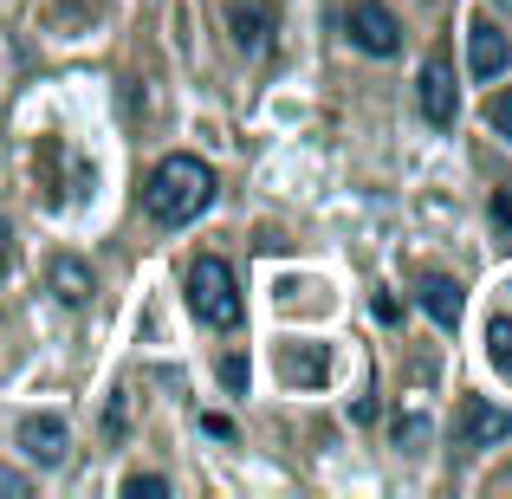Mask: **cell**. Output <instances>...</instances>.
Returning a JSON list of instances; mask_svg holds the SVG:
<instances>
[{
  "mask_svg": "<svg viewBox=\"0 0 512 499\" xmlns=\"http://www.w3.org/2000/svg\"><path fill=\"white\" fill-rule=\"evenodd\" d=\"M208 201H214V169L201 163V156H163V163L150 169V182H143V208L163 227L195 221Z\"/></svg>",
  "mask_w": 512,
  "mask_h": 499,
  "instance_id": "cell-1",
  "label": "cell"
},
{
  "mask_svg": "<svg viewBox=\"0 0 512 499\" xmlns=\"http://www.w3.org/2000/svg\"><path fill=\"white\" fill-rule=\"evenodd\" d=\"M188 312H195L201 325H214V331H234V325H240V312H247V305H240V279H234V266L214 260V253L188 266Z\"/></svg>",
  "mask_w": 512,
  "mask_h": 499,
  "instance_id": "cell-2",
  "label": "cell"
},
{
  "mask_svg": "<svg viewBox=\"0 0 512 499\" xmlns=\"http://www.w3.org/2000/svg\"><path fill=\"white\" fill-rule=\"evenodd\" d=\"M422 441H428V422H422V415L396 422V448H402V454H422Z\"/></svg>",
  "mask_w": 512,
  "mask_h": 499,
  "instance_id": "cell-13",
  "label": "cell"
},
{
  "mask_svg": "<svg viewBox=\"0 0 512 499\" xmlns=\"http://www.w3.org/2000/svg\"><path fill=\"white\" fill-rule=\"evenodd\" d=\"M52 292H59L65 305H91V266L85 260H72V253H59V260H52Z\"/></svg>",
  "mask_w": 512,
  "mask_h": 499,
  "instance_id": "cell-10",
  "label": "cell"
},
{
  "mask_svg": "<svg viewBox=\"0 0 512 499\" xmlns=\"http://www.w3.org/2000/svg\"><path fill=\"white\" fill-rule=\"evenodd\" d=\"M506 59H512V46H506V33L493 20H474V26H467V72H474V78H500Z\"/></svg>",
  "mask_w": 512,
  "mask_h": 499,
  "instance_id": "cell-6",
  "label": "cell"
},
{
  "mask_svg": "<svg viewBox=\"0 0 512 499\" xmlns=\"http://www.w3.org/2000/svg\"><path fill=\"white\" fill-rule=\"evenodd\" d=\"M487 357L512 376V318H493V325H487Z\"/></svg>",
  "mask_w": 512,
  "mask_h": 499,
  "instance_id": "cell-12",
  "label": "cell"
},
{
  "mask_svg": "<svg viewBox=\"0 0 512 499\" xmlns=\"http://www.w3.org/2000/svg\"><path fill=\"white\" fill-rule=\"evenodd\" d=\"M221 383L227 389H247V357H221Z\"/></svg>",
  "mask_w": 512,
  "mask_h": 499,
  "instance_id": "cell-17",
  "label": "cell"
},
{
  "mask_svg": "<svg viewBox=\"0 0 512 499\" xmlns=\"http://www.w3.org/2000/svg\"><path fill=\"white\" fill-rule=\"evenodd\" d=\"M415 98H422V117H428L435 130L454 124V111H461V91H454V65L441 59V52L422 65V85H415Z\"/></svg>",
  "mask_w": 512,
  "mask_h": 499,
  "instance_id": "cell-5",
  "label": "cell"
},
{
  "mask_svg": "<svg viewBox=\"0 0 512 499\" xmlns=\"http://www.w3.org/2000/svg\"><path fill=\"white\" fill-rule=\"evenodd\" d=\"M506 435H512V415H506V409H493L487 396H467V402H461V428H454V448H461V454L500 448Z\"/></svg>",
  "mask_w": 512,
  "mask_h": 499,
  "instance_id": "cell-4",
  "label": "cell"
},
{
  "mask_svg": "<svg viewBox=\"0 0 512 499\" xmlns=\"http://www.w3.org/2000/svg\"><path fill=\"white\" fill-rule=\"evenodd\" d=\"M279 370L292 376V383H325V370H331V357L318 344H299V350H286V357H279Z\"/></svg>",
  "mask_w": 512,
  "mask_h": 499,
  "instance_id": "cell-11",
  "label": "cell"
},
{
  "mask_svg": "<svg viewBox=\"0 0 512 499\" xmlns=\"http://www.w3.org/2000/svg\"><path fill=\"white\" fill-rule=\"evenodd\" d=\"M415 292H422V312L435 318L441 331H454V325H461V286H454V279L428 273V279H422V286H415Z\"/></svg>",
  "mask_w": 512,
  "mask_h": 499,
  "instance_id": "cell-9",
  "label": "cell"
},
{
  "mask_svg": "<svg viewBox=\"0 0 512 499\" xmlns=\"http://www.w3.org/2000/svg\"><path fill=\"white\" fill-rule=\"evenodd\" d=\"M487 124H493V130H500V137L512 143V91H506V98H493V104H487Z\"/></svg>",
  "mask_w": 512,
  "mask_h": 499,
  "instance_id": "cell-16",
  "label": "cell"
},
{
  "mask_svg": "<svg viewBox=\"0 0 512 499\" xmlns=\"http://www.w3.org/2000/svg\"><path fill=\"white\" fill-rule=\"evenodd\" d=\"M78 7H98V0H78Z\"/></svg>",
  "mask_w": 512,
  "mask_h": 499,
  "instance_id": "cell-19",
  "label": "cell"
},
{
  "mask_svg": "<svg viewBox=\"0 0 512 499\" xmlns=\"http://www.w3.org/2000/svg\"><path fill=\"white\" fill-rule=\"evenodd\" d=\"M487 214H493V227L512 240V182L506 188H493V201H487Z\"/></svg>",
  "mask_w": 512,
  "mask_h": 499,
  "instance_id": "cell-15",
  "label": "cell"
},
{
  "mask_svg": "<svg viewBox=\"0 0 512 499\" xmlns=\"http://www.w3.org/2000/svg\"><path fill=\"white\" fill-rule=\"evenodd\" d=\"M227 26H234L240 52H266V39H273V0H234V7H227Z\"/></svg>",
  "mask_w": 512,
  "mask_h": 499,
  "instance_id": "cell-8",
  "label": "cell"
},
{
  "mask_svg": "<svg viewBox=\"0 0 512 499\" xmlns=\"http://www.w3.org/2000/svg\"><path fill=\"white\" fill-rule=\"evenodd\" d=\"M124 493H130V499H163V493H169V480H163V474H130V480H124Z\"/></svg>",
  "mask_w": 512,
  "mask_h": 499,
  "instance_id": "cell-14",
  "label": "cell"
},
{
  "mask_svg": "<svg viewBox=\"0 0 512 499\" xmlns=\"http://www.w3.org/2000/svg\"><path fill=\"white\" fill-rule=\"evenodd\" d=\"M344 33L357 52H370V59H389V52H402V26L396 13L383 7V0H357V7L344 13Z\"/></svg>",
  "mask_w": 512,
  "mask_h": 499,
  "instance_id": "cell-3",
  "label": "cell"
},
{
  "mask_svg": "<svg viewBox=\"0 0 512 499\" xmlns=\"http://www.w3.org/2000/svg\"><path fill=\"white\" fill-rule=\"evenodd\" d=\"M0 493H26V474H7V467H0Z\"/></svg>",
  "mask_w": 512,
  "mask_h": 499,
  "instance_id": "cell-18",
  "label": "cell"
},
{
  "mask_svg": "<svg viewBox=\"0 0 512 499\" xmlns=\"http://www.w3.org/2000/svg\"><path fill=\"white\" fill-rule=\"evenodd\" d=\"M500 7H506V13H512V0H500Z\"/></svg>",
  "mask_w": 512,
  "mask_h": 499,
  "instance_id": "cell-20",
  "label": "cell"
},
{
  "mask_svg": "<svg viewBox=\"0 0 512 499\" xmlns=\"http://www.w3.org/2000/svg\"><path fill=\"white\" fill-rule=\"evenodd\" d=\"M65 448H72V435H65L59 415H33V422L20 428V454H26V461H39V467H59Z\"/></svg>",
  "mask_w": 512,
  "mask_h": 499,
  "instance_id": "cell-7",
  "label": "cell"
}]
</instances>
